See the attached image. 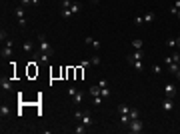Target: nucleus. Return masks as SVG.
Segmentation results:
<instances>
[{"mask_svg": "<svg viewBox=\"0 0 180 134\" xmlns=\"http://www.w3.org/2000/svg\"><path fill=\"white\" fill-rule=\"evenodd\" d=\"M82 98H84V92H82V90H76V92H74V96H72V102L78 106V104L82 102Z\"/></svg>", "mask_w": 180, "mask_h": 134, "instance_id": "9d476101", "label": "nucleus"}, {"mask_svg": "<svg viewBox=\"0 0 180 134\" xmlns=\"http://www.w3.org/2000/svg\"><path fill=\"white\" fill-rule=\"evenodd\" d=\"M8 116H10V108H8L6 104H2V106H0V118H2V120H6Z\"/></svg>", "mask_w": 180, "mask_h": 134, "instance_id": "9b49d317", "label": "nucleus"}, {"mask_svg": "<svg viewBox=\"0 0 180 134\" xmlns=\"http://www.w3.org/2000/svg\"><path fill=\"white\" fill-rule=\"evenodd\" d=\"M116 112H118V114H128L130 108H128V104H118L116 106Z\"/></svg>", "mask_w": 180, "mask_h": 134, "instance_id": "4468645a", "label": "nucleus"}, {"mask_svg": "<svg viewBox=\"0 0 180 134\" xmlns=\"http://www.w3.org/2000/svg\"><path fill=\"white\" fill-rule=\"evenodd\" d=\"M98 86H100V88H106V86H108V82H106V80H100Z\"/></svg>", "mask_w": 180, "mask_h": 134, "instance_id": "c9c22d12", "label": "nucleus"}, {"mask_svg": "<svg viewBox=\"0 0 180 134\" xmlns=\"http://www.w3.org/2000/svg\"><path fill=\"white\" fill-rule=\"evenodd\" d=\"M180 70V64L178 62H172V64H168V72H170V74H174L176 76V72Z\"/></svg>", "mask_w": 180, "mask_h": 134, "instance_id": "2eb2a0df", "label": "nucleus"}, {"mask_svg": "<svg viewBox=\"0 0 180 134\" xmlns=\"http://www.w3.org/2000/svg\"><path fill=\"white\" fill-rule=\"evenodd\" d=\"M162 108H164V112H172V110H174V98L164 96V100H162Z\"/></svg>", "mask_w": 180, "mask_h": 134, "instance_id": "20e7f679", "label": "nucleus"}, {"mask_svg": "<svg viewBox=\"0 0 180 134\" xmlns=\"http://www.w3.org/2000/svg\"><path fill=\"white\" fill-rule=\"evenodd\" d=\"M90 94L92 96H100V86H92L90 88Z\"/></svg>", "mask_w": 180, "mask_h": 134, "instance_id": "bb28decb", "label": "nucleus"}, {"mask_svg": "<svg viewBox=\"0 0 180 134\" xmlns=\"http://www.w3.org/2000/svg\"><path fill=\"white\" fill-rule=\"evenodd\" d=\"M166 46H168V48H176V38H174V36H170V38L166 40Z\"/></svg>", "mask_w": 180, "mask_h": 134, "instance_id": "5701e85b", "label": "nucleus"}, {"mask_svg": "<svg viewBox=\"0 0 180 134\" xmlns=\"http://www.w3.org/2000/svg\"><path fill=\"white\" fill-rule=\"evenodd\" d=\"M172 62H174V60H172V56H166V58H164V64H172Z\"/></svg>", "mask_w": 180, "mask_h": 134, "instance_id": "f704fd0d", "label": "nucleus"}, {"mask_svg": "<svg viewBox=\"0 0 180 134\" xmlns=\"http://www.w3.org/2000/svg\"><path fill=\"white\" fill-rule=\"evenodd\" d=\"M38 50H40V52H48V54H54V48H52V44L48 42V38L46 36H44V34H38Z\"/></svg>", "mask_w": 180, "mask_h": 134, "instance_id": "f257e3e1", "label": "nucleus"}, {"mask_svg": "<svg viewBox=\"0 0 180 134\" xmlns=\"http://www.w3.org/2000/svg\"><path fill=\"white\" fill-rule=\"evenodd\" d=\"M130 64H132V68H134L136 72H142V70H144V62H142V60H132Z\"/></svg>", "mask_w": 180, "mask_h": 134, "instance_id": "f8f14e48", "label": "nucleus"}, {"mask_svg": "<svg viewBox=\"0 0 180 134\" xmlns=\"http://www.w3.org/2000/svg\"><path fill=\"white\" fill-rule=\"evenodd\" d=\"M94 40H96V38H92V36H86V38H84V44L92 46V44H94Z\"/></svg>", "mask_w": 180, "mask_h": 134, "instance_id": "c85d7f7f", "label": "nucleus"}, {"mask_svg": "<svg viewBox=\"0 0 180 134\" xmlns=\"http://www.w3.org/2000/svg\"><path fill=\"white\" fill-rule=\"evenodd\" d=\"M90 64H92V66H98V64H100V56H98V54H94V56L90 58Z\"/></svg>", "mask_w": 180, "mask_h": 134, "instance_id": "b1692460", "label": "nucleus"}, {"mask_svg": "<svg viewBox=\"0 0 180 134\" xmlns=\"http://www.w3.org/2000/svg\"><path fill=\"white\" fill-rule=\"evenodd\" d=\"M0 40H2V42H4V40H8V32H6L4 28L0 30Z\"/></svg>", "mask_w": 180, "mask_h": 134, "instance_id": "cd10ccee", "label": "nucleus"}, {"mask_svg": "<svg viewBox=\"0 0 180 134\" xmlns=\"http://www.w3.org/2000/svg\"><path fill=\"white\" fill-rule=\"evenodd\" d=\"M0 88H2V90H6V92H10V90H12V80L2 78V80H0Z\"/></svg>", "mask_w": 180, "mask_h": 134, "instance_id": "0eeeda50", "label": "nucleus"}, {"mask_svg": "<svg viewBox=\"0 0 180 134\" xmlns=\"http://www.w3.org/2000/svg\"><path fill=\"white\" fill-rule=\"evenodd\" d=\"M60 16H62V18H72L74 14H72L70 8H60Z\"/></svg>", "mask_w": 180, "mask_h": 134, "instance_id": "dca6fc26", "label": "nucleus"}, {"mask_svg": "<svg viewBox=\"0 0 180 134\" xmlns=\"http://www.w3.org/2000/svg\"><path fill=\"white\" fill-rule=\"evenodd\" d=\"M176 16H178V18H180V10H178V12H176Z\"/></svg>", "mask_w": 180, "mask_h": 134, "instance_id": "79ce46f5", "label": "nucleus"}, {"mask_svg": "<svg viewBox=\"0 0 180 134\" xmlns=\"http://www.w3.org/2000/svg\"><path fill=\"white\" fill-rule=\"evenodd\" d=\"M142 16H144V24L154 22V18H156V14H154V12H146V14H142Z\"/></svg>", "mask_w": 180, "mask_h": 134, "instance_id": "ddd939ff", "label": "nucleus"}, {"mask_svg": "<svg viewBox=\"0 0 180 134\" xmlns=\"http://www.w3.org/2000/svg\"><path fill=\"white\" fill-rule=\"evenodd\" d=\"M176 92H178V88H176L174 82H168V84H164V96H168V98H174Z\"/></svg>", "mask_w": 180, "mask_h": 134, "instance_id": "7ed1b4c3", "label": "nucleus"}, {"mask_svg": "<svg viewBox=\"0 0 180 134\" xmlns=\"http://www.w3.org/2000/svg\"><path fill=\"white\" fill-rule=\"evenodd\" d=\"M120 124H122V126L130 124V114H120Z\"/></svg>", "mask_w": 180, "mask_h": 134, "instance_id": "f3484780", "label": "nucleus"}, {"mask_svg": "<svg viewBox=\"0 0 180 134\" xmlns=\"http://www.w3.org/2000/svg\"><path fill=\"white\" fill-rule=\"evenodd\" d=\"M142 44H144L142 38H134V40H132V46L136 48V50H142Z\"/></svg>", "mask_w": 180, "mask_h": 134, "instance_id": "aec40b11", "label": "nucleus"}, {"mask_svg": "<svg viewBox=\"0 0 180 134\" xmlns=\"http://www.w3.org/2000/svg\"><path fill=\"white\" fill-rule=\"evenodd\" d=\"M86 130H88V126H86V124H82V122H80V124H78V126L74 128V132H76V134H84Z\"/></svg>", "mask_w": 180, "mask_h": 134, "instance_id": "a211bd4d", "label": "nucleus"}, {"mask_svg": "<svg viewBox=\"0 0 180 134\" xmlns=\"http://www.w3.org/2000/svg\"><path fill=\"white\" fill-rule=\"evenodd\" d=\"M144 130V122L140 118H134L130 120V124H128V132H132V134H138V132H142Z\"/></svg>", "mask_w": 180, "mask_h": 134, "instance_id": "f03ea898", "label": "nucleus"}, {"mask_svg": "<svg viewBox=\"0 0 180 134\" xmlns=\"http://www.w3.org/2000/svg\"><path fill=\"white\" fill-rule=\"evenodd\" d=\"M72 0H62V8H70Z\"/></svg>", "mask_w": 180, "mask_h": 134, "instance_id": "7c9ffc66", "label": "nucleus"}, {"mask_svg": "<svg viewBox=\"0 0 180 134\" xmlns=\"http://www.w3.org/2000/svg\"><path fill=\"white\" fill-rule=\"evenodd\" d=\"M94 104H96V106L102 104V96H94Z\"/></svg>", "mask_w": 180, "mask_h": 134, "instance_id": "473e14b6", "label": "nucleus"}, {"mask_svg": "<svg viewBox=\"0 0 180 134\" xmlns=\"http://www.w3.org/2000/svg\"><path fill=\"white\" fill-rule=\"evenodd\" d=\"M90 2H92V4H98V0H90Z\"/></svg>", "mask_w": 180, "mask_h": 134, "instance_id": "a19ab883", "label": "nucleus"}, {"mask_svg": "<svg viewBox=\"0 0 180 134\" xmlns=\"http://www.w3.org/2000/svg\"><path fill=\"white\" fill-rule=\"evenodd\" d=\"M22 50H24L26 54H32V52H34V42H32V40H26V42L22 44Z\"/></svg>", "mask_w": 180, "mask_h": 134, "instance_id": "6e6552de", "label": "nucleus"}, {"mask_svg": "<svg viewBox=\"0 0 180 134\" xmlns=\"http://www.w3.org/2000/svg\"><path fill=\"white\" fill-rule=\"evenodd\" d=\"M100 96H102V98L110 96V88H108V86H106V88H100Z\"/></svg>", "mask_w": 180, "mask_h": 134, "instance_id": "a878e982", "label": "nucleus"}, {"mask_svg": "<svg viewBox=\"0 0 180 134\" xmlns=\"http://www.w3.org/2000/svg\"><path fill=\"white\" fill-rule=\"evenodd\" d=\"M16 16H18V18H24V16H26V10H24V6H22V4L16 8Z\"/></svg>", "mask_w": 180, "mask_h": 134, "instance_id": "4be33fe9", "label": "nucleus"}, {"mask_svg": "<svg viewBox=\"0 0 180 134\" xmlns=\"http://www.w3.org/2000/svg\"><path fill=\"white\" fill-rule=\"evenodd\" d=\"M70 10H72V14H78V12H80V4L72 0V4H70Z\"/></svg>", "mask_w": 180, "mask_h": 134, "instance_id": "412c9836", "label": "nucleus"}, {"mask_svg": "<svg viewBox=\"0 0 180 134\" xmlns=\"http://www.w3.org/2000/svg\"><path fill=\"white\" fill-rule=\"evenodd\" d=\"M176 78H178V80H180V70H178V72H176Z\"/></svg>", "mask_w": 180, "mask_h": 134, "instance_id": "ea45409f", "label": "nucleus"}, {"mask_svg": "<svg viewBox=\"0 0 180 134\" xmlns=\"http://www.w3.org/2000/svg\"><path fill=\"white\" fill-rule=\"evenodd\" d=\"M12 52H14V50H12V46H8V44H6V46L2 48L0 56H2V60H4V58H10V56H12Z\"/></svg>", "mask_w": 180, "mask_h": 134, "instance_id": "1a4fd4ad", "label": "nucleus"}, {"mask_svg": "<svg viewBox=\"0 0 180 134\" xmlns=\"http://www.w3.org/2000/svg\"><path fill=\"white\" fill-rule=\"evenodd\" d=\"M128 114H130V120L140 118V110H138V108H130V112H128Z\"/></svg>", "mask_w": 180, "mask_h": 134, "instance_id": "6ab92c4d", "label": "nucleus"}, {"mask_svg": "<svg viewBox=\"0 0 180 134\" xmlns=\"http://www.w3.org/2000/svg\"><path fill=\"white\" fill-rule=\"evenodd\" d=\"M40 4V0H32V6H38Z\"/></svg>", "mask_w": 180, "mask_h": 134, "instance_id": "4c0bfd02", "label": "nucleus"}, {"mask_svg": "<svg viewBox=\"0 0 180 134\" xmlns=\"http://www.w3.org/2000/svg\"><path fill=\"white\" fill-rule=\"evenodd\" d=\"M82 114H84V110H76V112H74V116H76V120H78V122L82 120Z\"/></svg>", "mask_w": 180, "mask_h": 134, "instance_id": "c756f323", "label": "nucleus"}, {"mask_svg": "<svg viewBox=\"0 0 180 134\" xmlns=\"http://www.w3.org/2000/svg\"><path fill=\"white\" fill-rule=\"evenodd\" d=\"M172 6H174V8H178V10H180V0H174V4H172Z\"/></svg>", "mask_w": 180, "mask_h": 134, "instance_id": "e433bc0d", "label": "nucleus"}, {"mask_svg": "<svg viewBox=\"0 0 180 134\" xmlns=\"http://www.w3.org/2000/svg\"><path fill=\"white\" fill-rule=\"evenodd\" d=\"M142 58H144V52H142V50H134V52H130V54L126 56V60H128V62H132V60H142Z\"/></svg>", "mask_w": 180, "mask_h": 134, "instance_id": "39448f33", "label": "nucleus"}, {"mask_svg": "<svg viewBox=\"0 0 180 134\" xmlns=\"http://www.w3.org/2000/svg\"><path fill=\"white\" fill-rule=\"evenodd\" d=\"M134 24H136V26H142L144 24V16H134Z\"/></svg>", "mask_w": 180, "mask_h": 134, "instance_id": "393cba45", "label": "nucleus"}, {"mask_svg": "<svg viewBox=\"0 0 180 134\" xmlns=\"http://www.w3.org/2000/svg\"><path fill=\"white\" fill-rule=\"evenodd\" d=\"M20 4H22L24 8H26V6H30V4H32V0H20Z\"/></svg>", "mask_w": 180, "mask_h": 134, "instance_id": "72a5a7b5", "label": "nucleus"}, {"mask_svg": "<svg viewBox=\"0 0 180 134\" xmlns=\"http://www.w3.org/2000/svg\"><path fill=\"white\" fill-rule=\"evenodd\" d=\"M178 64H180V58H178Z\"/></svg>", "mask_w": 180, "mask_h": 134, "instance_id": "37998d69", "label": "nucleus"}, {"mask_svg": "<svg viewBox=\"0 0 180 134\" xmlns=\"http://www.w3.org/2000/svg\"><path fill=\"white\" fill-rule=\"evenodd\" d=\"M80 122H82V124H86V126L90 128V126L94 124V118H92V114H90L88 110H84V114H82V120H80Z\"/></svg>", "mask_w": 180, "mask_h": 134, "instance_id": "423d86ee", "label": "nucleus"}, {"mask_svg": "<svg viewBox=\"0 0 180 134\" xmlns=\"http://www.w3.org/2000/svg\"><path fill=\"white\" fill-rule=\"evenodd\" d=\"M152 70H154V74H160V72H162V68L158 66V64H154V66H152Z\"/></svg>", "mask_w": 180, "mask_h": 134, "instance_id": "2f4dec72", "label": "nucleus"}, {"mask_svg": "<svg viewBox=\"0 0 180 134\" xmlns=\"http://www.w3.org/2000/svg\"><path fill=\"white\" fill-rule=\"evenodd\" d=\"M176 48H180V36L176 38Z\"/></svg>", "mask_w": 180, "mask_h": 134, "instance_id": "58836bf2", "label": "nucleus"}]
</instances>
